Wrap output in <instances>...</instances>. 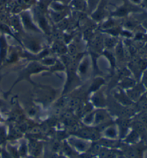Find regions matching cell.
<instances>
[{
    "label": "cell",
    "mask_w": 147,
    "mask_h": 158,
    "mask_svg": "<svg viewBox=\"0 0 147 158\" xmlns=\"http://www.w3.org/2000/svg\"><path fill=\"white\" fill-rule=\"evenodd\" d=\"M143 4H144V6H146V7L147 8V0H144V2H143Z\"/></svg>",
    "instance_id": "1"
}]
</instances>
